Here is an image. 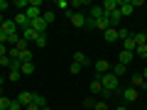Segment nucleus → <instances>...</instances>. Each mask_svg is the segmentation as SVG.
Returning a JSON list of instances; mask_svg holds the SVG:
<instances>
[{"mask_svg": "<svg viewBox=\"0 0 147 110\" xmlns=\"http://www.w3.org/2000/svg\"><path fill=\"white\" fill-rule=\"evenodd\" d=\"M25 110H42L39 105H34V103H30V105H25Z\"/></svg>", "mask_w": 147, "mask_h": 110, "instance_id": "79ce46f5", "label": "nucleus"}, {"mask_svg": "<svg viewBox=\"0 0 147 110\" xmlns=\"http://www.w3.org/2000/svg\"><path fill=\"white\" fill-rule=\"evenodd\" d=\"M135 54H137L140 59H147V44H142V47H137V49H135Z\"/></svg>", "mask_w": 147, "mask_h": 110, "instance_id": "7c9ffc66", "label": "nucleus"}, {"mask_svg": "<svg viewBox=\"0 0 147 110\" xmlns=\"http://www.w3.org/2000/svg\"><path fill=\"white\" fill-rule=\"evenodd\" d=\"M132 37H135V44H137V47H142V44H147V34H145V32H135Z\"/></svg>", "mask_w": 147, "mask_h": 110, "instance_id": "5701e85b", "label": "nucleus"}, {"mask_svg": "<svg viewBox=\"0 0 147 110\" xmlns=\"http://www.w3.org/2000/svg\"><path fill=\"white\" fill-rule=\"evenodd\" d=\"M132 88H135V91L147 88V81L142 78V73H132Z\"/></svg>", "mask_w": 147, "mask_h": 110, "instance_id": "1a4fd4ad", "label": "nucleus"}, {"mask_svg": "<svg viewBox=\"0 0 147 110\" xmlns=\"http://www.w3.org/2000/svg\"><path fill=\"white\" fill-rule=\"evenodd\" d=\"M20 39H22V37L17 34V32H15V34H7V47H17V42H20Z\"/></svg>", "mask_w": 147, "mask_h": 110, "instance_id": "bb28decb", "label": "nucleus"}, {"mask_svg": "<svg viewBox=\"0 0 147 110\" xmlns=\"http://www.w3.org/2000/svg\"><path fill=\"white\" fill-rule=\"evenodd\" d=\"M103 39H105V42H110V44H113V42H118V30H115V27L105 30V32H103Z\"/></svg>", "mask_w": 147, "mask_h": 110, "instance_id": "4468645a", "label": "nucleus"}, {"mask_svg": "<svg viewBox=\"0 0 147 110\" xmlns=\"http://www.w3.org/2000/svg\"><path fill=\"white\" fill-rule=\"evenodd\" d=\"M110 73L120 78V76H125V73H127V66H123V64H115V66H113V71H110Z\"/></svg>", "mask_w": 147, "mask_h": 110, "instance_id": "4be33fe9", "label": "nucleus"}, {"mask_svg": "<svg viewBox=\"0 0 147 110\" xmlns=\"http://www.w3.org/2000/svg\"><path fill=\"white\" fill-rule=\"evenodd\" d=\"M17 59H20L22 64H25V61H32V52H30V49H17Z\"/></svg>", "mask_w": 147, "mask_h": 110, "instance_id": "6ab92c4d", "label": "nucleus"}, {"mask_svg": "<svg viewBox=\"0 0 147 110\" xmlns=\"http://www.w3.org/2000/svg\"><path fill=\"white\" fill-rule=\"evenodd\" d=\"M113 110H127V108H125V105H115V108H113Z\"/></svg>", "mask_w": 147, "mask_h": 110, "instance_id": "a18cd8bd", "label": "nucleus"}, {"mask_svg": "<svg viewBox=\"0 0 147 110\" xmlns=\"http://www.w3.org/2000/svg\"><path fill=\"white\" fill-rule=\"evenodd\" d=\"M93 105H96L93 98H86V100H84V108H91V110H93Z\"/></svg>", "mask_w": 147, "mask_h": 110, "instance_id": "4c0bfd02", "label": "nucleus"}, {"mask_svg": "<svg viewBox=\"0 0 147 110\" xmlns=\"http://www.w3.org/2000/svg\"><path fill=\"white\" fill-rule=\"evenodd\" d=\"M137 95H140V91H135L132 86L123 91V100H125V103H135V100H137Z\"/></svg>", "mask_w": 147, "mask_h": 110, "instance_id": "423d86ee", "label": "nucleus"}, {"mask_svg": "<svg viewBox=\"0 0 147 110\" xmlns=\"http://www.w3.org/2000/svg\"><path fill=\"white\" fill-rule=\"evenodd\" d=\"M57 7H61V10L66 12V10H69V3H66V0H59V3H57Z\"/></svg>", "mask_w": 147, "mask_h": 110, "instance_id": "58836bf2", "label": "nucleus"}, {"mask_svg": "<svg viewBox=\"0 0 147 110\" xmlns=\"http://www.w3.org/2000/svg\"><path fill=\"white\" fill-rule=\"evenodd\" d=\"M30 27H32V30L37 32V34H44V32H47V27H49V25H47V22L42 20V17H37V20H32V22H30Z\"/></svg>", "mask_w": 147, "mask_h": 110, "instance_id": "39448f33", "label": "nucleus"}, {"mask_svg": "<svg viewBox=\"0 0 147 110\" xmlns=\"http://www.w3.org/2000/svg\"><path fill=\"white\" fill-rule=\"evenodd\" d=\"M25 15L32 20H37V17H42V0H30V7L25 10Z\"/></svg>", "mask_w": 147, "mask_h": 110, "instance_id": "f03ea898", "label": "nucleus"}, {"mask_svg": "<svg viewBox=\"0 0 147 110\" xmlns=\"http://www.w3.org/2000/svg\"><path fill=\"white\" fill-rule=\"evenodd\" d=\"M74 64H79V66H88V56L84 52H76L74 54Z\"/></svg>", "mask_w": 147, "mask_h": 110, "instance_id": "a211bd4d", "label": "nucleus"}, {"mask_svg": "<svg viewBox=\"0 0 147 110\" xmlns=\"http://www.w3.org/2000/svg\"><path fill=\"white\" fill-rule=\"evenodd\" d=\"M0 66H7V68L12 71V59H10V56H0Z\"/></svg>", "mask_w": 147, "mask_h": 110, "instance_id": "2f4dec72", "label": "nucleus"}, {"mask_svg": "<svg viewBox=\"0 0 147 110\" xmlns=\"http://www.w3.org/2000/svg\"><path fill=\"white\" fill-rule=\"evenodd\" d=\"M34 47H47V34H37V39H34Z\"/></svg>", "mask_w": 147, "mask_h": 110, "instance_id": "c85d7f7f", "label": "nucleus"}, {"mask_svg": "<svg viewBox=\"0 0 147 110\" xmlns=\"http://www.w3.org/2000/svg\"><path fill=\"white\" fill-rule=\"evenodd\" d=\"M32 103H34V105H39V108H44V105H47V100H44V95L32 93Z\"/></svg>", "mask_w": 147, "mask_h": 110, "instance_id": "393cba45", "label": "nucleus"}, {"mask_svg": "<svg viewBox=\"0 0 147 110\" xmlns=\"http://www.w3.org/2000/svg\"><path fill=\"white\" fill-rule=\"evenodd\" d=\"M118 10H120V15H123V17L132 15V3H130V0H123V3H120V7H118Z\"/></svg>", "mask_w": 147, "mask_h": 110, "instance_id": "2eb2a0df", "label": "nucleus"}, {"mask_svg": "<svg viewBox=\"0 0 147 110\" xmlns=\"http://www.w3.org/2000/svg\"><path fill=\"white\" fill-rule=\"evenodd\" d=\"M3 22H5V20H3V12H0V25H3Z\"/></svg>", "mask_w": 147, "mask_h": 110, "instance_id": "49530a36", "label": "nucleus"}, {"mask_svg": "<svg viewBox=\"0 0 147 110\" xmlns=\"http://www.w3.org/2000/svg\"><path fill=\"white\" fill-rule=\"evenodd\" d=\"M0 88H3V78H0Z\"/></svg>", "mask_w": 147, "mask_h": 110, "instance_id": "de8ad7c7", "label": "nucleus"}, {"mask_svg": "<svg viewBox=\"0 0 147 110\" xmlns=\"http://www.w3.org/2000/svg\"><path fill=\"white\" fill-rule=\"evenodd\" d=\"M88 88H91V93L100 95V91H103V83H100V78H93V81H91V86H88Z\"/></svg>", "mask_w": 147, "mask_h": 110, "instance_id": "aec40b11", "label": "nucleus"}, {"mask_svg": "<svg viewBox=\"0 0 147 110\" xmlns=\"http://www.w3.org/2000/svg\"><path fill=\"white\" fill-rule=\"evenodd\" d=\"M110 71V64L105 61V59H100V61H96L93 64V78H100L103 73H108Z\"/></svg>", "mask_w": 147, "mask_h": 110, "instance_id": "20e7f679", "label": "nucleus"}, {"mask_svg": "<svg viewBox=\"0 0 147 110\" xmlns=\"http://www.w3.org/2000/svg\"><path fill=\"white\" fill-rule=\"evenodd\" d=\"M96 30H110V22H108V17H103V20H96Z\"/></svg>", "mask_w": 147, "mask_h": 110, "instance_id": "a878e982", "label": "nucleus"}, {"mask_svg": "<svg viewBox=\"0 0 147 110\" xmlns=\"http://www.w3.org/2000/svg\"><path fill=\"white\" fill-rule=\"evenodd\" d=\"M20 76H22V71H15V68L10 71V81H12V83H15V81H20Z\"/></svg>", "mask_w": 147, "mask_h": 110, "instance_id": "72a5a7b5", "label": "nucleus"}, {"mask_svg": "<svg viewBox=\"0 0 147 110\" xmlns=\"http://www.w3.org/2000/svg\"><path fill=\"white\" fill-rule=\"evenodd\" d=\"M7 54H10V47L7 44H0V56H7Z\"/></svg>", "mask_w": 147, "mask_h": 110, "instance_id": "c9c22d12", "label": "nucleus"}, {"mask_svg": "<svg viewBox=\"0 0 147 110\" xmlns=\"http://www.w3.org/2000/svg\"><path fill=\"white\" fill-rule=\"evenodd\" d=\"M88 17H91V20H103L105 12H103V7H100V5H93V7H91V12H88Z\"/></svg>", "mask_w": 147, "mask_h": 110, "instance_id": "f8f14e48", "label": "nucleus"}, {"mask_svg": "<svg viewBox=\"0 0 147 110\" xmlns=\"http://www.w3.org/2000/svg\"><path fill=\"white\" fill-rule=\"evenodd\" d=\"M93 110H110V105L105 103V100H98V103L93 105Z\"/></svg>", "mask_w": 147, "mask_h": 110, "instance_id": "473e14b6", "label": "nucleus"}, {"mask_svg": "<svg viewBox=\"0 0 147 110\" xmlns=\"http://www.w3.org/2000/svg\"><path fill=\"white\" fill-rule=\"evenodd\" d=\"M66 17L71 20L74 27H86V22H88V17L81 15V12H74V10H66Z\"/></svg>", "mask_w": 147, "mask_h": 110, "instance_id": "7ed1b4c3", "label": "nucleus"}, {"mask_svg": "<svg viewBox=\"0 0 147 110\" xmlns=\"http://www.w3.org/2000/svg\"><path fill=\"white\" fill-rule=\"evenodd\" d=\"M142 78H145V81H147V66H145V68H142Z\"/></svg>", "mask_w": 147, "mask_h": 110, "instance_id": "c03bdc74", "label": "nucleus"}, {"mask_svg": "<svg viewBox=\"0 0 147 110\" xmlns=\"http://www.w3.org/2000/svg\"><path fill=\"white\" fill-rule=\"evenodd\" d=\"M10 110H22V105H20V103H17V100H15V98H12V103H10Z\"/></svg>", "mask_w": 147, "mask_h": 110, "instance_id": "ea45409f", "label": "nucleus"}, {"mask_svg": "<svg viewBox=\"0 0 147 110\" xmlns=\"http://www.w3.org/2000/svg\"><path fill=\"white\" fill-rule=\"evenodd\" d=\"M100 83H103V88L105 91H113V93H115L118 91V86H120V78H118V76H113V73H103V76H100Z\"/></svg>", "mask_w": 147, "mask_h": 110, "instance_id": "f257e3e1", "label": "nucleus"}, {"mask_svg": "<svg viewBox=\"0 0 147 110\" xmlns=\"http://www.w3.org/2000/svg\"><path fill=\"white\" fill-rule=\"evenodd\" d=\"M130 61H132V52H125V49H123L120 56H118V64H123V66H130Z\"/></svg>", "mask_w": 147, "mask_h": 110, "instance_id": "dca6fc26", "label": "nucleus"}, {"mask_svg": "<svg viewBox=\"0 0 147 110\" xmlns=\"http://www.w3.org/2000/svg\"><path fill=\"white\" fill-rule=\"evenodd\" d=\"M15 27H22V30H27V27H30V17H27L25 12H17V15H15Z\"/></svg>", "mask_w": 147, "mask_h": 110, "instance_id": "0eeeda50", "label": "nucleus"}, {"mask_svg": "<svg viewBox=\"0 0 147 110\" xmlns=\"http://www.w3.org/2000/svg\"><path fill=\"white\" fill-rule=\"evenodd\" d=\"M22 39H25L27 44H30V42H34V39H37V32L32 30V27H27V30H22Z\"/></svg>", "mask_w": 147, "mask_h": 110, "instance_id": "f3484780", "label": "nucleus"}, {"mask_svg": "<svg viewBox=\"0 0 147 110\" xmlns=\"http://www.w3.org/2000/svg\"><path fill=\"white\" fill-rule=\"evenodd\" d=\"M110 95H113V91H105V88H103V91H100V98H103V100H105V103H108V98H110Z\"/></svg>", "mask_w": 147, "mask_h": 110, "instance_id": "e433bc0d", "label": "nucleus"}, {"mask_svg": "<svg viewBox=\"0 0 147 110\" xmlns=\"http://www.w3.org/2000/svg\"><path fill=\"white\" fill-rule=\"evenodd\" d=\"M108 22H110V27H118V22L123 20V15H120V10H113V12H108Z\"/></svg>", "mask_w": 147, "mask_h": 110, "instance_id": "ddd939ff", "label": "nucleus"}, {"mask_svg": "<svg viewBox=\"0 0 147 110\" xmlns=\"http://www.w3.org/2000/svg\"><path fill=\"white\" fill-rule=\"evenodd\" d=\"M0 30L5 32V34H15V32H17V27H15V20H5L3 25H0Z\"/></svg>", "mask_w": 147, "mask_h": 110, "instance_id": "9b49d317", "label": "nucleus"}, {"mask_svg": "<svg viewBox=\"0 0 147 110\" xmlns=\"http://www.w3.org/2000/svg\"><path fill=\"white\" fill-rule=\"evenodd\" d=\"M100 7H103V12L108 15V12H113V10H118V7H120V0H105Z\"/></svg>", "mask_w": 147, "mask_h": 110, "instance_id": "9d476101", "label": "nucleus"}, {"mask_svg": "<svg viewBox=\"0 0 147 110\" xmlns=\"http://www.w3.org/2000/svg\"><path fill=\"white\" fill-rule=\"evenodd\" d=\"M10 98H5V95H0V110H10Z\"/></svg>", "mask_w": 147, "mask_h": 110, "instance_id": "c756f323", "label": "nucleus"}, {"mask_svg": "<svg viewBox=\"0 0 147 110\" xmlns=\"http://www.w3.org/2000/svg\"><path fill=\"white\" fill-rule=\"evenodd\" d=\"M25 76H30V73H34V61H25L22 64V68H20Z\"/></svg>", "mask_w": 147, "mask_h": 110, "instance_id": "b1692460", "label": "nucleus"}, {"mask_svg": "<svg viewBox=\"0 0 147 110\" xmlns=\"http://www.w3.org/2000/svg\"><path fill=\"white\" fill-rule=\"evenodd\" d=\"M123 49H125V52H135V49H137V44H135V37H127L125 42H123Z\"/></svg>", "mask_w": 147, "mask_h": 110, "instance_id": "412c9836", "label": "nucleus"}, {"mask_svg": "<svg viewBox=\"0 0 147 110\" xmlns=\"http://www.w3.org/2000/svg\"><path fill=\"white\" fill-rule=\"evenodd\" d=\"M127 37H132L130 30H127V27H118V39H123V42H125Z\"/></svg>", "mask_w": 147, "mask_h": 110, "instance_id": "cd10ccee", "label": "nucleus"}, {"mask_svg": "<svg viewBox=\"0 0 147 110\" xmlns=\"http://www.w3.org/2000/svg\"><path fill=\"white\" fill-rule=\"evenodd\" d=\"M7 7H10V5H7L5 0H0V12H3V10H7Z\"/></svg>", "mask_w": 147, "mask_h": 110, "instance_id": "37998d69", "label": "nucleus"}, {"mask_svg": "<svg viewBox=\"0 0 147 110\" xmlns=\"http://www.w3.org/2000/svg\"><path fill=\"white\" fill-rule=\"evenodd\" d=\"M81 68H84V66H79V64H71V66H69V71L76 76V73H81Z\"/></svg>", "mask_w": 147, "mask_h": 110, "instance_id": "f704fd0d", "label": "nucleus"}, {"mask_svg": "<svg viewBox=\"0 0 147 110\" xmlns=\"http://www.w3.org/2000/svg\"><path fill=\"white\" fill-rule=\"evenodd\" d=\"M0 44H7V34L3 30H0Z\"/></svg>", "mask_w": 147, "mask_h": 110, "instance_id": "a19ab883", "label": "nucleus"}, {"mask_svg": "<svg viewBox=\"0 0 147 110\" xmlns=\"http://www.w3.org/2000/svg\"><path fill=\"white\" fill-rule=\"evenodd\" d=\"M15 100H17V103L22 105V108H25V105H30V103H32V93H30V91H20Z\"/></svg>", "mask_w": 147, "mask_h": 110, "instance_id": "6e6552de", "label": "nucleus"}]
</instances>
